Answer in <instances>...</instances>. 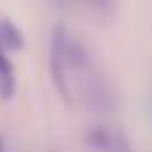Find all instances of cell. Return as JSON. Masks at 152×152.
<instances>
[{
	"label": "cell",
	"mask_w": 152,
	"mask_h": 152,
	"mask_svg": "<svg viewBox=\"0 0 152 152\" xmlns=\"http://www.w3.org/2000/svg\"><path fill=\"white\" fill-rule=\"evenodd\" d=\"M21 48H24L21 31L10 19H0V50H21Z\"/></svg>",
	"instance_id": "7a4b0ae2"
},
{
	"label": "cell",
	"mask_w": 152,
	"mask_h": 152,
	"mask_svg": "<svg viewBox=\"0 0 152 152\" xmlns=\"http://www.w3.org/2000/svg\"><path fill=\"white\" fill-rule=\"evenodd\" d=\"M14 69L10 64V59L5 57V52L0 50V97L2 100H10L12 93H14Z\"/></svg>",
	"instance_id": "3957f363"
},
{
	"label": "cell",
	"mask_w": 152,
	"mask_h": 152,
	"mask_svg": "<svg viewBox=\"0 0 152 152\" xmlns=\"http://www.w3.org/2000/svg\"><path fill=\"white\" fill-rule=\"evenodd\" d=\"M83 142L90 152H131L126 135L109 126H90L83 133Z\"/></svg>",
	"instance_id": "6da1fadb"
},
{
	"label": "cell",
	"mask_w": 152,
	"mask_h": 152,
	"mask_svg": "<svg viewBox=\"0 0 152 152\" xmlns=\"http://www.w3.org/2000/svg\"><path fill=\"white\" fill-rule=\"evenodd\" d=\"M0 152H5V142H2V135H0Z\"/></svg>",
	"instance_id": "277c9868"
}]
</instances>
